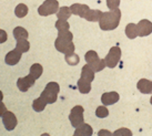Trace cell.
Instances as JSON below:
<instances>
[{
    "mask_svg": "<svg viewBox=\"0 0 152 136\" xmlns=\"http://www.w3.org/2000/svg\"><path fill=\"white\" fill-rule=\"evenodd\" d=\"M121 20V11L120 9L110 10L108 12H102L101 18L99 20L100 29L103 31H110L118 28Z\"/></svg>",
    "mask_w": 152,
    "mask_h": 136,
    "instance_id": "1",
    "label": "cell"
},
{
    "mask_svg": "<svg viewBox=\"0 0 152 136\" xmlns=\"http://www.w3.org/2000/svg\"><path fill=\"white\" fill-rule=\"evenodd\" d=\"M60 92V86L57 82H49L46 85L45 90L41 93V98L47 102V104H53L58 98V94Z\"/></svg>",
    "mask_w": 152,
    "mask_h": 136,
    "instance_id": "2",
    "label": "cell"
},
{
    "mask_svg": "<svg viewBox=\"0 0 152 136\" xmlns=\"http://www.w3.org/2000/svg\"><path fill=\"white\" fill-rule=\"evenodd\" d=\"M59 10V2L57 0H46L38 8V13L42 17L55 14Z\"/></svg>",
    "mask_w": 152,
    "mask_h": 136,
    "instance_id": "3",
    "label": "cell"
},
{
    "mask_svg": "<svg viewBox=\"0 0 152 136\" xmlns=\"http://www.w3.org/2000/svg\"><path fill=\"white\" fill-rule=\"evenodd\" d=\"M120 59H121V49L119 47H112L104 58L106 65L110 69L115 68L117 64L120 62Z\"/></svg>",
    "mask_w": 152,
    "mask_h": 136,
    "instance_id": "4",
    "label": "cell"
},
{
    "mask_svg": "<svg viewBox=\"0 0 152 136\" xmlns=\"http://www.w3.org/2000/svg\"><path fill=\"white\" fill-rule=\"evenodd\" d=\"M83 112H85V109L81 105H77V106H75L71 110L70 115H69V119H70V123H71L72 127L77 128L78 126H80L81 124L83 123V121H85Z\"/></svg>",
    "mask_w": 152,
    "mask_h": 136,
    "instance_id": "5",
    "label": "cell"
},
{
    "mask_svg": "<svg viewBox=\"0 0 152 136\" xmlns=\"http://www.w3.org/2000/svg\"><path fill=\"white\" fill-rule=\"evenodd\" d=\"M55 48L57 49V51L61 52L64 54H70V53H73L75 52V44L72 41H68V40H64V39H61L59 37H57L55 41Z\"/></svg>",
    "mask_w": 152,
    "mask_h": 136,
    "instance_id": "6",
    "label": "cell"
},
{
    "mask_svg": "<svg viewBox=\"0 0 152 136\" xmlns=\"http://www.w3.org/2000/svg\"><path fill=\"white\" fill-rule=\"evenodd\" d=\"M1 119H2V123H4V127H6L7 131H13V129L16 128V126H17V124H18V121H17L16 115L13 114L12 112L7 111V112L1 116Z\"/></svg>",
    "mask_w": 152,
    "mask_h": 136,
    "instance_id": "7",
    "label": "cell"
},
{
    "mask_svg": "<svg viewBox=\"0 0 152 136\" xmlns=\"http://www.w3.org/2000/svg\"><path fill=\"white\" fill-rule=\"evenodd\" d=\"M34 82H36V79H34L31 74H29V75H27V77H19L17 80V86H18V89H19V91L27 92L31 86H34Z\"/></svg>",
    "mask_w": 152,
    "mask_h": 136,
    "instance_id": "8",
    "label": "cell"
},
{
    "mask_svg": "<svg viewBox=\"0 0 152 136\" xmlns=\"http://www.w3.org/2000/svg\"><path fill=\"white\" fill-rule=\"evenodd\" d=\"M137 27H138V35L140 37H147L152 33V22L150 20L147 19L140 20Z\"/></svg>",
    "mask_w": 152,
    "mask_h": 136,
    "instance_id": "9",
    "label": "cell"
},
{
    "mask_svg": "<svg viewBox=\"0 0 152 136\" xmlns=\"http://www.w3.org/2000/svg\"><path fill=\"white\" fill-rule=\"evenodd\" d=\"M120 100V96L117 92H107V93H103L101 96V102L103 105H113Z\"/></svg>",
    "mask_w": 152,
    "mask_h": 136,
    "instance_id": "10",
    "label": "cell"
},
{
    "mask_svg": "<svg viewBox=\"0 0 152 136\" xmlns=\"http://www.w3.org/2000/svg\"><path fill=\"white\" fill-rule=\"evenodd\" d=\"M21 52H19L18 50H12L7 53L6 58H4V62L8 64V65H16V64L20 61L21 59Z\"/></svg>",
    "mask_w": 152,
    "mask_h": 136,
    "instance_id": "11",
    "label": "cell"
},
{
    "mask_svg": "<svg viewBox=\"0 0 152 136\" xmlns=\"http://www.w3.org/2000/svg\"><path fill=\"white\" fill-rule=\"evenodd\" d=\"M70 10H71L72 14H76V16H79V17H81V18H85L87 12L90 10V8H89L87 4H71Z\"/></svg>",
    "mask_w": 152,
    "mask_h": 136,
    "instance_id": "12",
    "label": "cell"
},
{
    "mask_svg": "<svg viewBox=\"0 0 152 136\" xmlns=\"http://www.w3.org/2000/svg\"><path fill=\"white\" fill-rule=\"evenodd\" d=\"M137 88H138V90H139L141 93L152 94V81H150V80L141 79V80L138 82Z\"/></svg>",
    "mask_w": 152,
    "mask_h": 136,
    "instance_id": "13",
    "label": "cell"
},
{
    "mask_svg": "<svg viewBox=\"0 0 152 136\" xmlns=\"http://www.w3.org/2000/svg\"><path fill=\"white\" fill-rule=\"evenodd\" d=\"M93 129L92 127L89 125V124L82 123L80 126H78L75 131V135H83V136H88V135H92Z\"/></svg>",
    "mask_w": 152,
    "mask_h": 136,
    "instance_id": "14",
    "label": "cell"
},
{
    "mask_svg": "<svg viewBox=\"0 0 152 136\" xmlns=\"http://www.w3.org/2000/svg\"><path fill=\"white\" fill-rule=\"evenodd\" d=\"M82 79H85L89 82H92L94 80V71L90 68L89 64H86L82 67V70H81V77Z\"/></svg>",
    "mask_w": 152,
    "mask_h": 136,
    "instance_id": "15",
    "label": "cell"
},
{
    "mask_svg": "<svg viewBox=\"0 0 152 136\" xmlns=\"http://www.w3.org/2000/svg\"><path fill=\"white\" fill-rule=\"evenodd\" d=\"M77 85H78V89L80 91V93L82 94H88L91 91V82L87 81V80L82 79V77H80L78 80Z\"/></svg>",
    "mask_w": 152,
    "mask_h": 136,
    "instance_id": "16",
    "label": "cell"
},
{
    "mask_svg": "<svg viewBox=\"0 0 152 136\" xmlns=\"http://www.w3.org/2000/svg\"><path fill=\"white\" fill-rule=\"evenodd\" d=\"M101 14H102V11H100V10H91L90 9L88 12H87V14H86L85 19L91 22H97L100 20Z\"/></svg>",
    "mask_w": 152,
    "mask_h": 136,
    "instance_id": "17",
    "label": "cell"
},
{
    "mask_svg": "<svg viewBox=\"0 0 152 136\" xmlns=\"http://www.w3.org/2000/svg\"><path fill=\"white\" fill-rule=\"evenodd\" d=\"M30 49V43L27 39H21V40H17V44H16V50H18L21 53L28 52Z\"/></svg>",
    "mask_w": 152,
    "mask_h": 136,
    "instance_id": "18",
    "label": "cell"
},
{
    "mask_svg": "<svg viewBox=\"0 0 152 136\" xmlns=\"http://www.w3.org/2000/svg\"><path fill=\"white\" fill-rule=\"evenodd\" d=\"M126 35L129 39H134L138 37V27L134 23H129L126 27Z\"/></svg>",
    "mask_w": 152,
    "mask_h": 136,
    "instance_id": "19",
    "label": "cell"
},
{
    "mask_svg": "<svg viewBox=\"0 0 152 136\" xmlns=\"http://www.w3.org/2000/svg\"><path fill=\"white\" fill-rule=\"evenodd\" d=\"M13 37L16 40H21V39H28L29 34H28V31L22 28V27H17L13 29Z\"/></svg>",
    "mask_w": 152,
    "mask_h": 136,
    "instance_id": "20",
    "label": "cell"
},
{
    "mask_svg": "<svg viewBox=\"0 0 152 136\" xmlns=\"http://www.w3.org/2000/svg\"><path fill=\"white\" fill-rule=\"evenodd\" d=\"M43 73V68L41 64L39 63H34L30 67V74L37 80L39 77H41V74Z\"/></svg>",
    "mask_w": 152,
    "mask_h": 136,
    "instance_id": "21",
    "label": "cell"
},
{
    "mask_svg": "<svg viewBox=\"0 0 152 136\" xmlns=\"http://www.w3.org/2000/svg\"><path fill=\"white\" fill-rule=\"evenodd\" d=\"M71 14L72 13L71 10H70V7H61L57 11V17H58V19H61V20H68Z\"/></svg>",
    "mask_w": 152,
    "mask_h": 136,
    "instance_id": "22",
    "label": "cell"
},
{
    "mask_svg": "<svg viewBox=\"0 0 152 136\" xmlns=\"http://www.w3.org/2000/svg\"><path fill=\"white\" fill-rule=\"evenodd\" d=\"M47 102L43 100L41 96L40 98H37L32 102V109H34L36 112H42L45 109H46Z\"/></svg>",
    "mask_w": 152,
    "mask_h": 136,
    "instance_id": "23",
    "label": "cell"
},
{
    "mask_svg": "<svg viewBox=\"0 0 152 136\" xmlns=\"http://www.w3.org/2000/svg\"><path fill=\"white\" fill-rule=\"evenodd\" d=\"M28 7L25 4H19L15 9V14L17 18H23L28 14Z\"/></svg>",
    "mask_w": 152,
    "mask_h": 136,
    "instance_id": "24",
    "label": "cell"
},
{
    "mask_svg": "<svg viewBox=\"0 0 152 136\" xmlns=\"http://www.w3.org/2000/svg\"><path fill=\"white\" fill-rule=\"evenodd\" d=\"M90 65V68L92 69L94 72H99V71H102L103 69L106 68V61L104 59H98L97 61H94L93 63L89 64Z\"/></svg>",
    "mask_w": 152,
    "mask_h": 136,
    "instance_id": "25",
    "label": "cell"
},
{
    "mask_svg": "<svg viewBox=\"0 0 152 136\" xmlns=\"http://www.w3.org/2000/svg\"><path fill=\"white\" fill-rule=\"evenodd\" d=\"M64 60H66V62H67L69 65H77V64H79V62H80L79 55L76 54L75 52H73V53H70V54H66Z\"/></svg>",
    "mask_w": 152,
    "mask_h": 136,
    "instance_id": "26",
    "label": "cell"
},
{
    "mask_svg": "<svg viewBox=\"0 0 152 136\" xmlns=\"http://www.w3.org/2000/svg\"><path fill=\"white\" fill-rule=\"evenodd\" d=\"M56 29L58 30V31H68V30L70 29V25H69V22L67 20H61V19H58L57 21H56Z\"/></svg>",
    "mask_w": 152,
    "mask_h": 136,
    "instance_id": "27",
    "label": "cell"
},
{
    "mask_svg": "<svg viewBox=\"0 0 152 136\" xmlns=\"http://www.w3.org/2000/svg\"><path fill=\"white\" fill-rule=\"evenodd\" d=\"M85 59H86V62L88 64H91L93 63L94 61H97L99 59V56H98V53L96 51H93V50H90L86 53L85 55Z\"/></svg>",
    "mask_w": 152,
    "mask_h": 136,
    "instance_id": "28",
    "label": "cell"
},
{
    "mask_svg": "<svg viewBox=\"0 0 152 136\" xmlns=\"http://www.w3.org/2000/svg\"><path fill=\"white\" fill-rule=\"evenodd\" d=\"M96 115L99 119H104L109 115V111L106 107V105H102V106H98L96 110Z\"/></svg>",
    "mask_w": 152,
    "mask_h": 136,
    "instance_id": "29",
    "label": "cell"
},
{
    "mask_svg": "<svg viewBox=\"0 0 152 136\" xmlns=\"http://www.w3.org/2000/svg\"><path fill=\"white\" fill-rule=\"evenodd\" d=\"M58 37L61 39H64V40H68V41H72L73 34L69 30L68 31H58Z\"/></svg>",
    "mask_w": 152,
    "mask_h": 136,
    "instance_id": "30",
    "label": "cell"
},
{
    "mask_svg": "<svg viewBox=\"0 0 152 136\" xmlns=\"http://www.w3.org/2000/svg\"><path fill=\"white\" fill-rule=\"evenodd\" d=\"M119 6H120V0H107V7L110 10L118 9Z\"/></svg>",
    "mask_w": 152,
    "mask_h": 136,
    "instance_id": "31",
    "label": "cell"
},
{
    "mask_svg": "<svg viewBox=\"0 0 152 136\" xmlns=\"http://www.w3.org/2000/svg\"><path fill=\"white\" fill-rule=\"evenodd\" d=\"M113 135H132V132L128 128H120V129H117L115 132L113 133Z\"/></svg>",
    "mask_w": 152,
    "mask_h": 136,
    "instance_id": "32",
    "label": "cell"
},
{
    "mask_svg": "<svg viewBox=\"0 0 152 136\" xmlns=\"http://www.w3.org/2000/svg\"><path fill=\"white\" fill-rule=\"evenodd\" d=\"M7 39H8V34H7V32H6L4 30L0 29V44L6 42Z\"/></svg>",
    "mask_w": 152,
    "mask_h": 136,
    "instance_id": "33",
    "label": "cell"
},
{
    "mask_svg": "<svg viewBox=\"0 0 152 136\" xmlns=\"http://www.w3.org/2000/svg\"><path fill=\"white\" fill-rule=\"evenodd\" d=\"M6 112H7V107H6V105L4 104L2 101H0V117H1Z\"/></svg>",
    "mask_w": 152,
    "mask_h": 136,
    "instance_id": "34",
    "label": "cell"
},
{
    "mask_svg": "<svg viewBox=\"0 0 152 136\" xmlns=\"http://www.w3.org/2000/svg\"><path fill=\"white\" fill-rule=\"evenodd\" d=\"M98 135H113V133L109 132L107 129H101V131L98 132Z\"/></svg>",
    "mask_w": 152,
    "mask_h": 136,
    "instance_id": "35",
    "label": "cell"
},
{
    "mask_svg": "<svg viewBox=\"0 0 152 136\" xmlns=\"http://www.w3.org/2000/svg\"><path fill=\"white\" fill-rule=\"evenodd\" d=\"M2 98H4V93L0 91V101H2Z\"/></svg>",
    "mask_w": 152,
    "mask_h": 136,
    "instance_id": "36",
    "label": "cell"
},
{
    "mask_svg": "<svg viewBox=\"0 0 152 136\" xmlns=\"http://www.w3.org/2000/svg\"><path fill=\"white\" fill-rule=\"evenodd\" d=\"M150 103H151V105H152V96H151V98H150Z\"/></svg>",
    "mask_w": 152,
    "mask_h": 136,
    "instance_id": "37",
    "label": "cell"
}]
</instances>
